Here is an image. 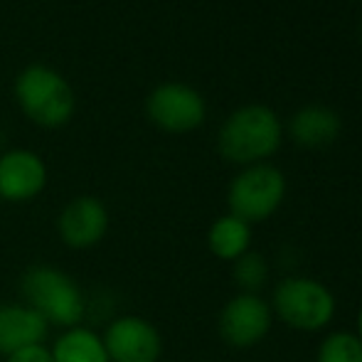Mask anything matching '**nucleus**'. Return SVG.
<instances>
[{
    "label": "nucleus",
    "mask_w": 362,
    "mask_h": 362,
    "mask_svg": "<svg viewBox=\"0 0 362 362\" xmlns=\"http://www.w3.org/2000/svg\"><path fill=\"white\" fill-rule=\"evenodd\" d=\"M249 242H252V229H249V224L244 219L234 215L215 219V224L210 227V234H207L210 252L217 259H224V262H237L242 254H247Z\"/></svg>",
    "instance_id": "nucleus-13"
},
{
    "label": "nucleus",
    "mask_w": 362,
    "mask_h": 362,
    "mask_svg": "<svg viewBox=\"0 0 362 362\" xmlns=\"http://www.w3.org/2000/svg\"><path fill=\"white\" fill-rule=\"evenodd\" d=\"M148 119L168 134H185L205 121V99L197 89L180 81H168L148 94Z\"/></svg>",
    "instance_id": "nucleus-6"
},
{
    "label": "nucleus",
    "mask_w": 362,
    "mask_h": 362,
    "mask_svg": "<svg viewBox=\"0 0 362 362\" xmlns=\"http://www.w3.org/2000/svg\"><path fill=\"white\" fill-rule=\"evenodd\" d=\"M47 335V320L30 305H0V355L13 353L30 345H42Z\"/></svg>",
    "instance_id": "nucleus-11"
},
{
    "label": "nucleus",
    "mask_w": 362,
    "mask_h": 362,
    "mask_svg": "<svg viewBox=\"0 0 362 362\" xmlns=\"http://www.w3.org/2000/svg\"><path fill=\"white\" fill-rule=\"evenodd\" d=\"M279 318L296 330H320L333 320L335 298L313 279H286L274 293Z\"/></svg>",
    "instance_id": "nucleus-5"
},
{
    "label": "nucleus",
    "mask_w": 362,
    "mask_h": 362,
    "mask_svg": "<svg viewBox=\"0 0 362 362\" xmlns=\"http://www.w3.org/2000/svg\"><path fill=\"white\" fill-rule=\"evenodd\" d=\"M111 362H158L163 353L160 333L148 320L124 315L106 328L101 338Z\"/></svg>",
    "instance_id": "nucleus-7"
},
{
    "label": "nucleus",
    "mask_w": 362,
    "mask_h": 362,
    "mask_svg": "<svg viewBox=\"0 0 362 362\" xmlns=\"http://www.w3.org/2000/svg\"><path fill=\"white\" fill-rule=\"evenodd\" d=\"M272 328V310L257 293L232 298L219 313V333L234 348H252Z\"/></svg>",
    "instance_id": "nucleus-8"
},
{
    "label": "nucleus",
    "mask_w": 362,
    "mask_h": 362,
    "mask_svg": "<svg viewBox=\"0 0 362 362\" xmlns=\"http://www.w3.org/2000/svg\"><path fill=\"white\" fill-rule=\"evenodd\" d=\"M340 134V116L335 109L323 104L300 106L291 119V136L298 146L320 148L338 139Z\"/></svg>",
    "instance_id": "nucleus-12"
},
{
    "label": "nucleus",
    "mask_w": 362,
    "mask_h": 362,
    "mask_svg": "<svg viewBox=\"0 0 362 362\" xmlns=\"http://www.w3.org/2000/svg\"><path fill=\"white\" fill-rule=\"evenodd\" d=\"M49 353L54 362H111L101 338L86 328H69Z\"/></svg>",
    "instance_id": "nucleus-14"
},
{
    "label": "nucleus",
    "mask_w": 362,
    "mask_h": 362,
    "mask_svg": "<svg viewBox=\"0 0 362 362\" xmlns=\"http://www.w3.org/2000/svg\"><path fill=\"white\" fill-rule=\"evenodd\" d=\"M23 296L33 310H37L47 325L76 328L84 315V298L76 284L54 267H33L23 276Z\"/></svg>",
    "instance_id": "nucleus-3"
},
{
    "label": "nucleus",
    "mask_w": 362,
    "mask_h": 362,
    "mask_svg": "<svg viewBox=\"0 0 362 362\" xmlns=\"http://www.w3.org/2000/svg\"><path fill=\"white\" fill-rule=\"evenodd\" d=\"M59 237L72 249H89L104 239L109 229V212L96 197H74L57 219Z\"/></svg>",
    "instance_id": "nucleus-10"
},
{
    "label": "nucleus",
    "mask_w": 362,
    "mask_h": 362,
    "mask_svg": "<svg viewBox=\"0 0 362 362\" xmlns=\"http://www.w3.org/2000/svg\"><path fill=\"white\" fill-rule=\"evenodd\" d=\"M15 99L23 114L45 129H59L74 114L72 86L59 72L42 64H33L18 74Z\"/></svg>",
    "instance_id": "nucleus-2"
},
{
    "label": "nucleus",
    "mask_w": 362,
    "mask_h": 362,
    "mask_svg": "<svg viewBox=\"0 0 362 362\" xmlns=\"http://www.w3.org/2000/svg\"><path fill=\"white\" fill-rule=\"evenodd\" d=\"M267 274H269V267H267V259L257 252H247L234 262V279L237 284L244 288V293H254L264 286L267 281Z\"/></svg>",
    "instance_id": "nucleus-16"
},
{
    "label": "nucleus",
    "mask_w": 362,
    "mask_h": 362,
    "mask_svg": "<svg viewBox=\"0 0 362 362\" xmlns=\"http://www.w3.org/2000/svg\"><path fill=\"white\" fill-rule=\"evenodd\" d=\"M5 362H54L52 353L42 345H30V348H23L18 353H13Z\"/></svg>",
    "instance_id": "nucleus-17"
},
{
    "label": "nucleus",
    "mask_w": 362,
    "mask_h": 362,
    "mask_svg": "<svg viewBox=\"0 0 362 362\" xmlns=\"http://www.w3.org/2000/svg\"><path fill=\"white\" fill-rule=\"evenodd\" d=\"M358 338H360V343H362V308H360V315H358Z\"/></svg>",
    "instance_id": "nucleus-18"
},
{
    "label": "nucleus",
    "mask_w": 362,
    "mask_h": 362,
    "mask_svg": "<svg viewBox=\"0 0 362 362\" xmlns=\"http://www.w3.org/2000/svg\"><path fill=\"white\" fill-rule=\"evenodd\" d=\"M47 185V168L33 151H8L0 156V200L25 202Z\"/></svg>",
    "instance_id": "nucleus-9"
},
{
    "label": "nucleus",
    "mask_w": 362,
    "mask_h": 362,
    "mask_svg": "<svg viewBox=\"0 0 362 362\" xmlns=\"http://www.w3.org/2000/svg\"><path fill=\"white\" fill-rule=\"evenodd\" d=\"M281 121L264 104H247L229 114L217 136V146L232 163H259L281 146Z\"/></svg>",
    "instance_id": "nucleus-1"
},
{
    "label": "nucleus",
    "mask_w": 362,
    "mask_h": 362,
    "mask_svg": "<svg viewBox=\"0 0 362 362\" xmlns=\"http://www.w3.org/2000/svg\"><path fill=\"white\" fill-rule=\"evenodd\" d=\"M286 195V177L269 163H254L232 180L227 192L229 210L247 224L262 222L279 210Z\"/></svg>",
    "instance_id": "nucleus-4"
},
{
    "label": "nucleus",
    "mask_w": 362,
    "mask_h": 362,
    "mask_svg": "<svg viewBox=\"0 0 362 362\" xmlns=\"http://www.w3.org/2000/svg\"><path fill=\"white\" fill-rule=\"evenodd\" d=\"M315 362H362V343L353 333H333L323 340Z\"/></svg>",
    "instance_id": "nucleus-15"
}]
</instances>
